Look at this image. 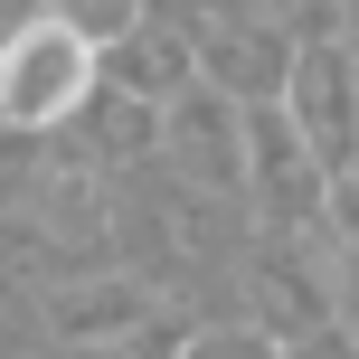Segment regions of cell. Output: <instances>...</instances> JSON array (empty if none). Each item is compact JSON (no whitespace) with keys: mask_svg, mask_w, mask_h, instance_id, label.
Returning a JSON list of instances; mask_svg holds the SVG:
<instances>
[{"mask_svg":"<svg viewBox=\"0 0 359 359\" xmlns=\"http://www.w3.org/2000/svg\"><path fill=\"white\" fill-rule=\"evenodd\" d=\"M95 76V48L67 29V19H38V29L10 38V57H0V123H57V114H76V95H86Z\"/></svg>","mask_w":359,"mask_h":359,"instance_id":"cell-1","label":"cell"}]
</instances>
